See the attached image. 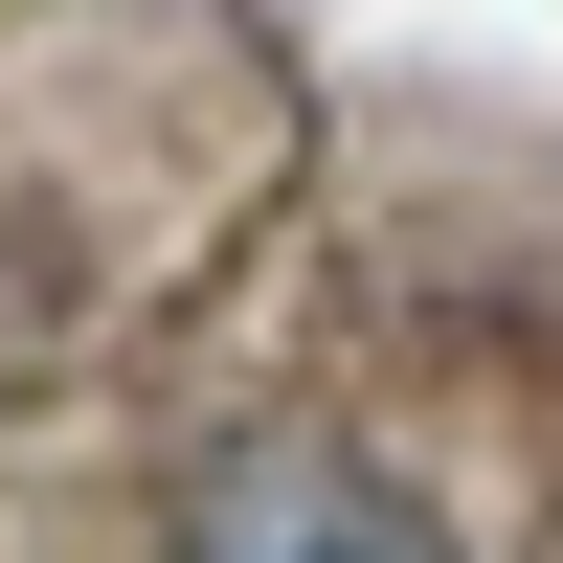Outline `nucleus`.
I'll list each match as a JSON object with an SVG mask.
<instances>
[{
  "mask_svg": "<svg viewBox=\"0 0 563 563\" xmlns=\"http://www.w3.org/2000/svg\"><path fill=\"white\" fill-rule=\"evenodd\" d=\"M180 563H451V519L384 496L361 451H225L203 519H180Z\"/></svg>",
  "mask_w": 563,
  "mask_h": 563,
  "instance_id": "f257e3e1",
  "label": "nucleus"
}]
</instances>
